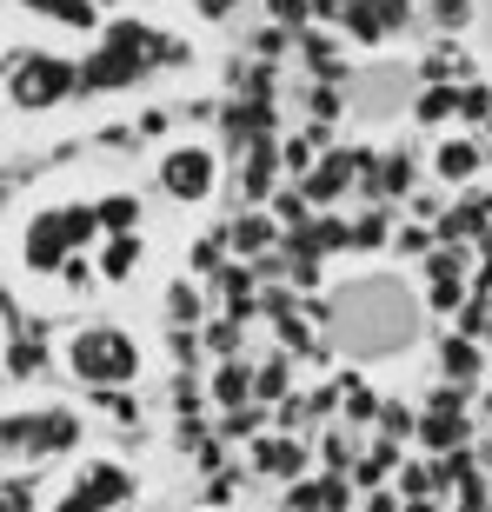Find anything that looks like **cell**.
<instances>
[{"label":"cell","instance_id":"obj_1","mask_svg":"<svg viewBox=\"0 0 492 512\" xmlns=\"http://www.w3.org/2000/svg\"><path fill=\"white\" fill-rule=\"evenodd\" d=\"M67 353H74V373L87 386H100V393H120V386L140 380V346L120 326H80Z\"/></svg>","mask_w":492,"mask_h":512},{"label":"cell","instance_id":"obj_2","mask_svg":"<svg viewBox=\"0 0 492 512\" xmlns=\"http://www.w3.org/2000/svg\"><path fill=\"white\" fill-rule=\"evenodd\" d=\"M340 326L346 340L360 346V353H379V346H393L413 333V306L393 300V286H360V293H340Z\"/></svg>","mask_w":492,"mask_h":512},{"label":"cell","instance_id":"obj_3","mask_svg":"<svg viewBox=\"0 0 492 512\" xmlns=\"http://www.w3.org/2000/svg\"><path fill=\"white\" fill-rule=\"evenodd\" d=\"M213 180H220V160H213L200 140H193V147H173L167 160H160V187H167L173 200H187V207L213 200Z\"/></svg>","mask_w":492,"mask_h":512},{"label":"cell","instance_id":"obj_4","mask_svg":"<svg viewBox=\"0 0 492 512\" xmlns=\"http://www.w3.org/2000/svg\"><path fill=\"white\" fill-rule=\"evenodd\" d=\"M67 87H80V67L54 54H34V60H14V107H54Z\"/></svg>","mask_w":492,"mask_h":512},{"label":"cell","instance_id":"obj_5","mask_svg":"<svg viewBox=\"0 0 492 512\" xmlns=\"http://www.w3.org/2000/svg\"><path fill=\"white\" fill-rule=\"evenodd\" d=\"M67 253H74L67 220L60 213H34V227L20 233V260L34 266V273H54V266H67Z\"/></svg>","mask_w":492,"mask_h":512},{"label":"cell","instance_id":"obj_6","mask_svg":"<svg viewBox=\"0 0 492 512\" xmlns=\"http://www.w3.org/2000/svg\"><path fill=\"white\" fill-rule=\"evenodd\" d=\"M253 466H260L266 479H300L306 473V446L300 439H260V446H253Z\"/></svg>","mask_w":492,"mask_h":512},{"label":"cell","instance_id":"obj_7","mask_svg":"<svg viewBox=\"0 0 492 512\" xmlns=\"http://www.w3.org/2000/svg\"><path fill=\"white\" fill-rule=\"evenodd\" d=\"M353 167H360V153H333L320 173H306V180H300L306 207H326V200H340V187L353 180Z\"/></svg>","mask_w":492,"mask_h":512},{"label":"cell","instance_id":"obj_8","mask_svg":"<svg viewBox=\"0 0 492 512\" xmlns=\"http://www.w3.org/2000/svg\"><path fill=\"white\" fill-rule=\"evenodd\" d=\"M140 260H147L140 233H107V240H100V280H133Z\"/></svg>","mask_w":492,"mask_h":512},{"label":"cell","instance_id":"obj_9","mask_svg":"<svg viewBox=\"0 0 492 512\" xmlns=\"http://www.w3.org/2000/svg\"><path fill=\"white\" fill-rule=\"evenodd\" d=\"M419 433H426V446H439V453H453L459 433H466V419H459V393H439L433 413L419 419Z\"/></svg>","mask_w":492,"mask_h":512},{"label":"cell","instance_id":"obj_10","mask_svg":"<svg viewBox=\"0 0 492 512\" xmlns=\"http://www.w3.org/2000/svg\"><path fill=\"white\" fill-rule=\"evenodd\" d=\"M439 180H453V187H466L479 173V140H439Z\"/></svg>","mask_w":492,"mask_h":512},{"label":"cell","instance_id":"obj_11","mask_svg":"<svg viewBox=\"0 0 492 512\" xmlns=\"http://www.w3.org/2000/svg\"><path fill=\"white\" fill-rule=\"evenodd\" d=\"M399 80H406V74H393V67L366 74V87H373V94H353V107H360V114H386V107H399V100H406V87H399Z\"/></svg>","mask_w":492,"mask_h":512},{"label":"cell","instance_id":"obj_12","mask_svg":"<svg viewBox=\"0 0 492 512\" xmlns=\"http://www.w3.org/2000/svg\"><path fill=\"white\" fill-rule=\"evenodd\" d=\"M80 493H87L100 512H107L114 499H127V473H120V466H94V473L80 479Z\"/></svg>","mask_w":492,"mask_h":512},{"label":"cell","instance_id":"obj_13","mask_svg":"<svg viewBox=\"0 0 492 512\" xmlns=\"http://www.w3.org/2000/svg\"><path fill=\"white\" fill-rule=\"evenodd\" d=\"M386 27H393V14H386V7H373V0L346 7V34H353V40H386Z\"/></svg>","mask_w":492,"mask_h":512},{"label":"cell","instance_id":"obj_14","mask_svg":"<svg viewBox=\"0 0 492 512\" xmlns=\"http://www.w3.org/2000/svg\"><path fill=\"white\" fill-rule=\"evenodd\" d=\"M273 233H280V220L253 213V220H240V227H233V253H246V260H253V253H266V247H273Z\"/></svg>","mask_w":492,"mask_h":512},{"label":"cell","instance_id":"obj_15","mask_svg":"<svg viewBox=\"0 0 492 512\" xmlns=\"http://www.w3.org/2000/svg\"><path fill=\"white\" fill-rule=\"evenodd\" d=\"M439 353H446V380H459V386L479 380V346L473 340H446Z\"/></svg>","mask_w":492,"mask_h":512},{"label":"cell","instance_id":"obj_16","mask_svg":"<svg viewBox=\"0 0 492 512\" xmlns=\"http://www.w3.org/2000/svg\"><path fill=\"white\" fill-rule=\"evenodd\" d=\"M246 393H253V373H246V360H233L227 373L213 380V399H220V406H240Z\"/></svg>","mask_w":492,"mask_h":512},{"label":"cell","instance_id":"obj_17","mask_svg":"<svg viewBox=\"0 0 492 512\" xmlns=\"http://www.w3.org/2000/svg\"><path fill=\"white\" fill-rule=\"evenodd\" d=\"M100 227H114V233H133V220H140V207H133V193H114V200H100Z\"/></svg>","mask_w":492,"mask_h":512},{"label":"cell","instance_id":"obj_18","mask_svg":"<svg viewBox=\"0 0 492 512\" xmlns=\"http://www.w3.org/2000/svg\"><path fill=\"white\" fill-rule=\"evenodd\" d=\"M413 114H419V120H446V114H459V87H426Z\"/></svg>","mask_w":492,"mask_h":512},{"label":"cell","instance_id":"obj_19","mask_svg":"<svg viewBox=\"0 0 492 512\" xmlns=\"http://www.w3.org/2000/svg\"><path fill=\"white\" fill-rule=\"evenodd\" d=\"M220 293H227V306H233V313H240V320H246V313H253V280H246L240 266H227V273H220Z\"/></svg>","mask_w":492,"mask_h":512},{"label":"cell","instance_id":"obj_20","mask_svg":"<svg viewBox=\"0 0 492 512\" xmlns=\"http://www.w3.org/2000/svg\"><path fill=\"white\" fill-rule=\"evenodd\" d=\"M393 466H399V453H393V446H373V453H366L360 466H353V479H360V486H379V479L393 473Z\"/></svg>","mask_w":492,"mask_h":512},{"label":"cell","instance_id":"obj_21","mask_svg":"<svg viewBox=\"0 0 492 512\" xmlns=\"http://www.w3.org/2000/svg\"><path fill=\"white\" fill-rule=\"evenodd\" d=\"M167 320H200V300H193V286H173V293H167Z\"/></svg>","mask_w":492,"mask_h":512},{"label":"cell","instance_id":"obj_22","mask_svg":"<svg viewBox=\"0 0 492 512\" xmlns=\"http://www.w3.org/2000/svg\"><path fill=\"white\" fill-rule=\"evenodd\" d=\"M459 114L486 120V114H492V94H486V87H459Z\"/></svg>","mask_w":492,"mask_h":512},{"label":"cell","instance_id":"obj_23","mask_svg":"<svg viewBox=\"0 0 492 512\" xmlns=\"http://www.w3.org/2000/svg\"><path fill=\"white\" fill-rule=\"evenodd\" d=\"M280 386H286V366L280 360L266 366V373H253V393H260V399H280Z\"/></svg>","mask_w":492,"mask_h":512},{"label":"cell","instance_id":"obj_24","mask_svg":"<svg viewBox=\"0 0 492 512\" xmlns=\"http://www.w3.org/2000/svg\"><path fill=\"white\" fill-rule=\"evenodd\" d=\"M433 14H439V27H466L473 20V0H439Z\"/></svg>","mask_w":492,"mask_h":512},{"label":"cell","instance_id":"obj_25","mask_svg":"<svg viewBox=\"0 0 492 512\" xmlns=\"http://www.w3.org/2000/svg\"><path fill=\"white\" fill-rule=\"evenodd\" d=\"M379 240H386V220H379V213H366L360 227H353V247H379Z\"/></svg>","mask_w":492,"mask_h":512},{"label":"cell","instance_id":"obj_26","mask_svg":"<svg viewBox=\"0 0 492 512\" xmlns=\"http://www.w3.org/2000/svg\"><path fill=\"white\" fill-rule=\"evenodd\" d=\"M399 486H406L413 499H426V493H433V473H426V466H406V473H399Z\"/></svg>","mask_w":492,"mask_h":512},{"label":"cell","instance_id":"obj_27","mask_svg":"<svg viewBox=\"0 0 492 512\" xmlns=\"http://www.w3.org/2000/svg\"><path fill=\"white\" fill-rule=\"evenodd\" d=\"M273 20H280V27H293V20H306V0H273Z\"/></svg>","mask_w":492,"mask_h":512},{"label":"cell","instance_id":"obj_28","mask_svg":"<svg viewBox=\"0 0 492 512\" xmlns=\"http://www.w3.org/2000/svg\"><path fill=\"white\" fill-rule=\"evenodd\" d=\"M426 247H433V233H419V227L399 233V253H426Z\"/></svg>","mask_w":492,"mask_h":512},{"label":"cell","instance_id":"obj_29","mask_svg":"<svg viewBox=\"0 0 492 512\" xmlns=\"http://www.w3.org/2000/svg\"><path fill=\"white\" fill-rule=\"evenodd\" d=\"M346 413H353V419H373V393H366V386H360V393L346 399Z\"/></svg>","mask_w":492,"mask_h":512},{"label":"cell","instance_id":"obj_30","mask_svg":"<svg viewBox=\"0 0 492 512\" xmlns=\"http://www.w3.org/2000/svg\"><path fill=\"white\" fill-rule=\"evenodd\" d=\"M433 306H459V286L453 280H433Z\"/></svg>","mask_w":492,"mask_h":512},{"label":"cell","instance_id":"obj_31","mask_svg":"<svg viewBox=\"0 0 492 512\" xmlns=\"http://www.w3.org/2000/svg\"><path fill=\"white\" fill-rule=\"evenodd\" d=\"M60 512H100V506H94V499H87V493H74V499H67V506H60Z\"/></svg>","mask_w":492,"mask_h":512},{"label":"cell","instance_id":"obj_32","mask_svg":"<svg viewBox=\"0 0 492 512\" xmlns=\"http://www.w3.org/2000/svg\"><path fill=\"white\" fill-rule=\"evenodd\" d=\"M366 512H399V506H393V499H386V493H379V499H366Z\"/></svg>","mask_w":492,"mask_h":512}]
</instances>
